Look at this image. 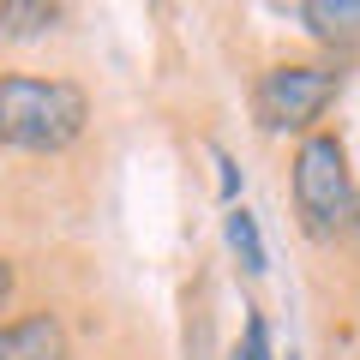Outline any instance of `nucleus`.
I'll return each mask as SVG.
<instances>
[{
    "instance_id": "423d86ee",
    "label": "nucleus",
    "mask_w": 360,
    "mask_h": 360,
    "mask_svg": "<svg viewBox=\"0 0 360 360\" xmlns=\"http://www.w3.org/2000/svg\"><path fill=\"white\" fill-rule=\"evenodd\" d=\"M60 25L54 0H0V37H42Z\"/></svg>"
},
{
    "instance_id": "20e7f679",
    "label": "nucleus",
    "mask_w": 360,
    "mask_h": 360,
    "mask_svg": "<svg viewBox=\"0 0 360 360\" xmlns=\"http://www.w3.org/2000/svg\"><path fill=\"white\" fill-rule=\"evenodd\" d=\"M0 360H66V330L54 312H30V319L0 324Z\"/></svg>"
},
{
    "instance_id": "7ed1b4c3",
    "label": "nucleus",
    "mask_w": 360,
    "mask_h": 360,
    "mask_svg": "<svg viewBox=\"0 0 360 360\" xmlns=\"http://www.w3.org/2000/svg\"><path fill=\"white\" fill-rule=\"evenodd\" d=\"M342 90V66L330 60H288V66H270L252 90V115L264 132H300L336 103Z\"/></svg>"
},
{
    "instance_id": "1a4fd4ad",
    "label": "nucleus",
    "mask_w": 360,
    "mask_h": 360,
    "mask_svg": "<svg viewBox=\"0 0 360 360\" xmlns=\"http://www.w3.org/2000/svg\"><path fill=\"white\" fill-rule=\"evenodd\" d=\"M6 295H13V264L0 258V307H6Z\"/></svg>"
},
{
    "instance_id": "9d476101",
    "label": "nucleus",
    "mask_w": 360,
    "mask_h": 360,
    "mask_svg": "<svg viewBox=\"0 0 360 360\" xmlns=\"http://www.w3.org/2000/svg\"><path fill=\"white\" fill-rule=\"evenodd\" d=\"M288 360H295V354H288Z\"/></svg>"
},
{
    "instance_id": "39448f33",
    "label": "nucleus",
    "mask_w": 360,
    "mask_h": 360,
    "mask_svg": "<svg viewBox=\"0 0 360 360\" xmlns=\"http://www.w3.org/2000/svg\"><path fill=\"white\" fill-rule=\"evenodd\" d=\"M300 25L336 49H360V0H307Z\"/></svg>"
},
{
    "instance_id": "0eeeda50",
    "label": "nucleus",
    "mask_w": 360,
    "mask_h": 360,
    "mask_svg": "<svg viewBox=\"0 0 360 360\" xmlns=\"http://www.w3.org/2000/svg\"><path fill=\"white\" fill-rule=\"evenodd\" d=\"M222 229H229V246L240 252V264L258 276V270H264V240H258V222H252V210H229V222H222Z\"/></svg>"
},
{
    "instance_id": "6e6552de",
    "label": "nucleus",
    "mask_w": 360,
    "mask_h": 360,
    "mask_svg": "<svg viewBox=\"0 0 360 360\" xmlns=\"http://www.w3.org/2000/svg\"><path fill=\"white\" fill-rule=\"evenodd\" d=\"M229 360H270V330H264V319H258V312L246 319V342L234 348Z\"/></svg>"
},
{
    "instance_id": "f257e3e1",
    "label": "nucleus",
    "mask_w": 360,
    "mask_h": 360,
    "mask_svg": "<svg viewBox=\"0 0 360 360\" xmlns=\"http://www.w3.org/2000/svg\"><path fill=\"white\" fill-rule=\"evenodd\" d=\"M90 103L66 78H0V150H66Z\"/></svg>"
},
{
    "instance_id": "f03ea898",
    "label": "nucleus",
    "mask_w": 360,
    "mask_h": 360,
    "mask_svg": "<svg viewBox=\"0 0 360 360\" xmlns=\"http://www.w3.org/2000/svg\"><path fill=\"white\" fill-rule=\"evenodd\" d=\"M295 205L307 234H342L360 217V193L348 174V150L336 132H312L295 150Z\"/></svg>"
}]
</instances>
